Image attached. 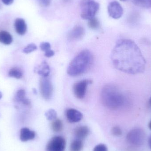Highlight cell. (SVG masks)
<instances>
[{
    "label": "cell",
    "mask_w": 151,
    "mask_h": 151,
    "mask_svg": "<svg viewBox=\"0 0 151 151\" xmlns=\"http://www.w3.org/2000/svg\"><path fill=\"white\" fill-rule=\"evenodd\" d=\"M111 58L114 67L125 73L139 74L145 70L146 61L139 47L131 40H119L113 50Z\"/></svg>",
    "instance_id": "cell-1"
},
{
    "label": "cell",
    "mask_w": 151,
    "mask_h": 151,
    "mask_svg": "<svg viewBox=\"0 0 151 151\" xmlns=\"http://www.w3.org/2000/svg\"><path fill=\"white\" fill-rule=\"evenodd\" d=\"M102 104L105 107L116 110L125 105L126 99L122 92L114 85L108 84L103 88L101 93Z\"/></svg>",
    "instance_id": "cell-2"
},
{
    "label": "cell",
    "mask_w": 151,
    "mask_h": 151,
    "mask_svg": "<svg viewBox=\"0 0 151 151\" xmlns=\"http://www.w3.org/2000/svg\"><path fill=\"white\" fill-rule=\"evenodd\" d=\"M93 58L92 53L89 50H82L70 63L67 69V73L72 76L83 74L90 68Z\"/></svg>",
    "instance_id": "cell-3"
},
{
    "label": "cell",
    "mask_w": 151,
    "mask_h": 151,
    "mask_svg": "<svg viewBox=\"0 0 151 151\" xmlns=\"http://www.w3.org/2000/svg\"><path fill=\"white\" fill-rule=\"evenodd\" d=\"M81 17L84 19L95 17L99 8V4L95 0H81Z\"/></svg>",
    "instance_id": "cell-4"
},
{
    "label": "cell",
    "mask_w": 151,
    "mask_h": 151,
    "mask_svg": "<svg viewBox=\"0 0 151 151\" xmlns=\"http://www.w3.org/2000/svg\"><path fill=\"white\" fill-rule=\"evenodd\" d=\"M146 137L145 132L142 129L136 128L132 129L127 135V139L130 144L140 146L144 143Z\"/></svg>",
    "instance_id": "cell-5"
},
{
    "label": "cell",
    "mask_w": 151,
    "mask_h": 151,
    "mask_svg": "<svg viewBox=\"0 0 151 151\" xmlns=\"http://www.w3.org/2000/svg\"><path fill=\"white\" fill-rule=\"evenodd\" d=\"M66 141L63 137L57 136L52 137L47 144L46 151H65Z\"/></svg>",
    "instance_id": "cell-6"
},
{
    "label": "cell",
    "mask_w": 151,
    "mask_h": 151,
    "mask_svg": "<svg viewBox=\"0 0 151 151\" xmlns=\"http://www.w3.org/2000/svg\"><path fill=\"white\" fill-rule=\"evenodd\" d=\"M40 91L44 99L49 100L53 94V87L52 83L47 77H42L40 81Z\"/></svg>",
    "instance_id": "cell-7"
},
{
    "label": "cell",
    "mask_w": 151,
    "mask_h": 151,
    "mask_svg": "<svg viewBox=\"0 0 151 151\" xmlns=\"http://www.w3.org/2000/svg\"><path fill=\"white\" fill-rule=\"evenodd\" d=\"M92 81L90 80H83L75 83L73 86V92L76 98L82 99L85 96L88 86L92 83Z\"/></svg>",
    "instance_id": "cell-8"
},
{
    "label": "cell",
    "mask_w": 151,
    "mask_h": 151,
    "mask_svg": "<svg viewBox=\"0 0 151 151\" xmlns=\"http://www.w3.org/2000/svg\"><path fill=\"white\" fill-rule=\"evenodd\" d=\"M108 12L110 17L114 19H118L122 16L123 9L118 1H113L108 4Z\"/></svg>",
    "instance_id": "cell-9"
},
{
    "label": "cell",
    "mask_w": 151,
    "mask_h": 151,
    "mask_svg": "<svg viewBox=\"0 0 151 151\" xmlns=\"http://www.w3.org/2000/svg\"><path fill=\"white\" fill-rule=\"evenodd\" d=\"M84 33L85 31L82 27L76 26L68 33V39L70 40H78L83 37Z\"/></svg>",
    "instance_id": "cell-10"
},
{
    "label": "cell",
    "mask_w": 151,
    "mask_h": 151,
    "mask_svg": "<svg viewBox=\"0 0 151 151\" xmlns=\"http://www.w3.org/2000/svg\"><path fill=\"white\" fill-rule=\"evenodd\" d=\"M66 116L68 120L72 123L79 122L83 118V114L81 112L72 108L66 111Z\"/></svg>",
    "instance_id": "cell-11"
},
{
    "label": "cell",
    "mask_w": 151,
    "mask_h": 151,
    "mask_svg": "<svg viewBox=\"0 0 151 151\" xmlns=\"http://www.w3.org/2000/svg\"><path fill=\"white\" fill-rule=\"evenodd\" d=\"M35 132L30 130L28 128H23L20 129L19 139L22 142H26L32 140L35 138Z\"/></svg>",
    "instance_id": "cell-12"
},
{
    "label": "cell",
    "mask_w": 151,
    "mask_h": 151,
    "mask_svg": "<svg viewBox=\"0 0 151 151\" xmlns=\"http://www.w3.org/2000/svg\"><path fill=\"white\" fill-rule=\"evenodd\" d=\"M14 26L16 32L19 35H24L27 31L26 23L23 19H17L15 20Z\"/></svg>",
    "instance_id": "cell-13"
},
{
    "label": "cell",
    "mask_w": 151,
    "mask_h": 151,
    "mask_svg": "<svg viewBox=\"0 0 151 151\" xmlns=\"http://www.w3.org/2000/svg\"><path fill=\"white\" fill-rule=\"evenodd\" d=\"M89 133V129L86 126H80L76 128L74 134L76 139L82 140L86 138Z\"/></svg>",
    "instance_id": "cell-14"
},
{
    "label": "cell",
    "mask_w": 151,
    "mask_h": 151,
    "mask_svg": "<svg viewBox=\"0 0 151 151\" xmlns=\"http://www.w3.org/2000/svg\"><path fill=\"white\" fill-rule=\"evenodd\" d=\"M35 70L38 74L43 77H47L50 73L49 66L46 61L42 62Z\"/></svg>",
    "instance_id": "cell-15"
},
{
    "label": "cell",
    "mask_w": 151,
    "mask_h": 151,
    "mask_svg": "<svg viewBox=\"0 0 151 151\" xmlns=\"http://www.w3.org/2000/svg\"><path fill=\"white\" fill-rule=\"evenodd\" d=\"M16 98L18 102L22 103L25 105L30 106L31 105L30 100L26 97V91L25 90L21 89L18 91L16 94Z\"/></svg>",
    "instance_id": "cell-16"
},
{
    "label": "cell",
    "mask_w": 151,
    "mask_h": 151,
    "mask_svg": "<svg viewBox=\"0 0 151 151\" xmlns=\"http://www.w3.org/2000/svg\"><path fill=\"white\" fill-rule=\"evenodd\" d=\"M13 41V38L11 35L6 31L0 32V42L5 45L11 44Z\"/></svg>",
    "instance_id": "cell-17"
},
{
    "label": "cell",
    "mask_w": 151,
    "mask_h": 151,
    "mask_svg": "<svg viewBox=\"0 0 151 151\" xmlns=\"http://www.w3.org/2000/svg\"><path fill=\"white\" fill-rule=\"evenodd\" d=\"M83 145L82 140L76 139L71 143L70 146V151H82Z\"/></svg>",
    "instance_id": "cell-18"
},
{
    "label": "cell",
    "mask_w": 151,
    "mask_h": 151,
    "mask_svg": "<svg viewBox=\"0 0 151 151\" xmlns=\"http://www.w3.org/2000/svg\"><path fill=\"white\" fill-rule=\"evenodd\" d=\"M51 128L54 132H61L63 129V122L60 119H55L51 123Z\"/></svg>",
    "instance_id": "cell-19"
},
{
    "label": "cell",
    "mask_w": 151,
    "mask_h": 151,
    "mask_svg": "<svg viewBox=\"0 0 151 151\" xmlns=\"http://www.w3.org/2000/svg\"><path fill=\"white\" fill-rule=\"evenodd\" d=\"M9 76L17 79H19L23 77V73L21 70L18 68H13L9 72Z\"/></svg>",
    "instance_id": "cell-20"
},
{
    "label": "cell",
    "mask_w": 151,
    "mask_h": 151,
    "mask_svg": "<svg viewBox=\"0 0 151 151\" xmlns=\"http://www.w3.org/2000/svg\"><path fill=\"white\" fill-rule=\"evenodd\" d=\"M45 116L49 121H53L57 119V113L54 109H50L45 113Z\"/></svg>",
    "instance_id": "cell-21"
},
{
    "label": "cell",
    "mask_w": 151,
    "mask_h": 151,
    "mask_svg": "<svg viewBox=\"0 0 151 151\" xmlns=\"http://www.w3.org/2000/svg\"><path fill=\"white\" fill-rule=\"evenodd\" d=\"M88 25L92 29H97L99 27L100 24L99 21L96 17H93L89 19Z\"/></svg>",
    "instance_id": "cell-22"
},
{
    "label": "cell",
    "mask_w": 151,
    "mask_h": 151,
    "mask_svg": "<svg viewBox=\"0 0 151 151\" xmlns=\"http://www.w3.org/2000/svg\"><path fill=\"white\" fill-rule=\"evenodd\" d=\"M133 3L139 7L143 8H150L148 0H132Z\"/></svg>",
    "instance_id": "cell-23"
},
{
    "label": "cell",
    "mask_w": 151,
    "mask_h": 151,
    "mask_svg": "<svg viewBox=\"0 0 151 151\" xmlns=\"http://www.w3.org/2000/svg\"><path fill=\"white\" fill-rule=\"evenodd\" d=\"M37 46L33 43H30L23 49V52L25 54H29L37 50Z\"/></svg>",
    "instance_id": "cell-24"
},
{
    "label": "cell",
    "mask_w": 151,
    "mask_h": 151,
    "mask_svg": "<svg viewBox=\"0 0 151 151\" xmlns=\"http://www.w3.org/2000/svg\"><path fill=\"white\" fill-rule=\"evenodd\" d=\"M111 133L115 136H120L122 134V131L119 127H114L112 129Z\"/></svg>",
    "instance_id": "cell-25"
},
{
    "label": "cell",
    "mask_w": 151,
    "mask_h": 151,
    "mask_svg": "<svg viewBox=\"0 0 151 151\" xmlns=\"http://www.w3.org/2000/svg\"><path fill=\"white\" fill-rule=\"evenodd\" d=\"M50 47H51L50 44L48 42H42L40 45V48L41 50L42 51H45V52L50 50Z\"/></svg>",
    "instance_id": "cell-26"
},
{
    "label": "cell",
    "mask_w": 151,
    "mask_h": 151,
    "mask_svg": "<svg viewBox=\"0 0 151 151\" xmlns=\"http://www.w3.org/2000/svg\"><path fill=\"white\" fill-rule=\"evenodd\" d=\"M93 151H108L106 145L103 144H100L96 145L94 148Z\"/></svg>",
    "instance_id": "cell-27"
},
{
    "label": "cell",
    "mask_w": 151,
    "mask_h": 151,
    "mask_svg": "<svg viewBox=\"0 0 151 151\" xmlns=\"http://www.w3.org/2000/svg\"><path fill=\"white\" fill-rule=\"evenodd\" d=\"M40 4L42 6H48L50 4L51 0H38Z\"/></svg>",
    "instance_id": "cell-28"
},
{
    "label": "cell",
    "mask_w": 151,
    "mask_h": 151,
    "mask_svg": "<svg viewBox=\"0 0 151 151\" xmlns=\"http://www.w3.org/2000/svg\"><path fill=\"white\" fill-rule=\"evenodd\" d=\"M45 56L47 58H51L55 55V52L52 50H49L45 52Z\"/></svg>",
    "instance_id": "cell-29"
},
{
    "label": "cell",
    "mask_w": 151,
    "mask_h": 151,
    "mask_svg": "<svg viewBox=\"0 0 151 151\" xmlns=\"http://www.w3.org/2000/svg\"><path fill=\"white\" fill-rule=\"evenodd\" d=\"M2 2L6 5H10L13 3L14 0H1Z\"/></svg>",
    "instance_id": "cell-30"
},
{
    "label": "cell",
    "mask_w": 151,
    "mask_h": 151,
    "mask_svg": "<svg viewBox=\"0 0 151 151\" xmlns=\"http://www.w3.org/2000/svg\"><path fill=\"white\" fill-rule=\"evenodd\" d=\"M149 146H150V149L151 150V136H150V138H149Z\"/></svg>",
    "instance_id": "cell-31"
},
{
    "label": "cell",
    "mask_w": 151,
    "mask_h": 151,
    "mask_svg": "<svg viewBox=\"0 0 151 151\" xmlns=\"http://www.w3.org/2000/svg\"><path fill=\"white\" fill-rule=\"evenodd\" d=\"M62 1L65 3H70L71 1L72 0H62Z\"/></svg>",
    "instance_id": "cell-32"
},
{
    "label": "cell",
    "mask_w": 151,
    "mask_h": 151,
    "mask_svg": "<svg viewBox=\"0 0 151 151\" xmlns=\"http://www.w3.org/2000/svg\"><path fill=\"white\" fill-rule=\"evenodd\" d=\"M149 2V5H150V8L151 7V0H148Z\"/></svg>",
    "instance_id": "cell-33"
},
{
    "label": "cell",
    "mask_w": 151,
    "mask_h": 151,
    "mask_svg": "<svg viewBox=\"0 0 151 151\" xmlns=\"http://www.w3.org/2000/svg\"><path fill=\"white\" fill-rule=\"evenodd\" d=\"M149 128H150V129L151 130V121L150 122V123H149Z\"/></svg>",
    "instance_id": "cell-34"
},
{
    "label": "cell",
    "mask_w": 151,
    "mask_h": 151,
    "mask_svg": "<svg viewBox=\"0 0 151 151\" xmlns=\"http://www.w3.org/2000/svg\"><path fill=\"white\" fill-rule=\"evenodd\" d=\"M2 96V93L0 91V99H1Z\"/></svg>",
    "instance_id": "cell-35"
},
{
    "label": "cell",
    "mask_w": 151,
    "mask_h": 151,
    "mask_svg": "<svg viewBox=\"0 0 151 151\" xmlns=\"http://www.w3.org/2000/svg\"><path fill=\"white\" fill-rule=\"evenodd\" d=\"M150 105L151 106V97L150 98Z\"/></svg>",
    "instance_id": "cell-36"
},
{
    "label": "cell",
    "mask_w": 151,
    "mask_h": 151,
    "mask_svg": "<svg viewBox=\"0 0 151 151\" xmlns=\"http://www.w3.org/2000/svg\"><path fill=\"white\" fill-rule=\"evenodd\" d=\"M121 1H126L127 0H120Z\"/></svg>",
    "instance_id": "cell-37"
},
{
    "label": "cell",
    "mask_w": 151,
    "mask_h": 151,
    "mask_svg": "<svg viewBox=\"0 0 151 151\" xmlns=\"http://www.w3.org/2000/svg\"><path fill=\"white\" fill-rule=\"evenodd\" d=\"M1 4H0V7H1Z\"/></svg>",
    "instance_id": "cell-38"
}]
</instances>
